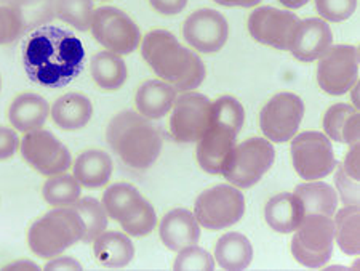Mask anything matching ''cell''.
Here are the masks:
<instances>
[{"mask_svg":"<svg viewBox=\"0 0 360 271\" xmlns=\"http://www.w3.org/2000/svg\"><path fill=\"white\" fill-rule=\"evenodd\" d=\"M85 50L71 31L40 26L22 44V66L27 77L39 85L61 89L82 73Z\"/></svg>","mask_w":360,"mask_h":271,"instance_id":"1","label":"cell"},{"mask_svg":"<svg viewBox=\"0 0 360 271\" xmlns=\"http://www.w3.org/2000/svg\"><path fill=\"white\" fill-rule=\"evenodd\" d=\"M141 55L158 77L178 92L195 90L205 79V65L199 55L183 47L168 31L148 32L141 42Z\"/></svg>","mask_w":360,"mask_h":271,"instance_id":"2","label":"cell"},{"mask_svg":"<svg viewBox=\"0 0 360 271\" xmlns=\"http://www.w3.org/2000/svg\"><path fill=\"white\" fill-rule=\"evenodd\" d=\"M106 140L122 163L133 170L149 169L162 151L158 127L135 111L115 114L106 129Z\"/></svg>","mask_w":360,"mask_h":271,"instance_id":"3","label":"cell"},{"mask_svg":"<svg viewBox=\"0 0 360 271\" xmlns=\"http://www.w3.org/2000/svg\"><path fill=\"white\" fill-rule=\"evenodd\" d=\"M245 122V109L234 96L224 95L213 101V118L197 141V160L207 174H221L223 164Z\"/></svg>","mask_w":360,"mask_h":271,"instance_id":"4","label":"cell"},{"mask_svg":"<svg viewBox=\"0 0 360 271\" xmlns=\"http://www.w3.org/2000/svg\"><path fill=\"white\" fill-rule=\"evenodd\" d=\"M85 225L72 207H55L34 222L27 233V244L36 256L53 258L82 241Z\"/></svg>","mask_w":360,"mask_h":271,"instance_id":"5","label":"cell"},{"mask_svg":"<svg viewBox=\"0 0 360 271\" xmlns=\"http://www.w3.org/2000/svg\"><path fill=\"white\" fill-rule=\"evenodd\" d=\"M108 217L120 223L125 234L143 238L158 227V213L130 183H115L103 194Z\"/></svg>","mask_w":360,"mask_h":271,"instance_id":"6","label":"cell"},{"mask_svg":"<svg viewBox=\"0 0 360 271\" xmlns=\"http://www.w3.org/2000/svg\"><path fill=\"white\" fill-rule=\"evenodd\" d=\"M274 159L276 149L268 138H248L232 148L221 175L236 188H252L271 169Z\"/></svg>","mask_w":360,"mask_h":271,"instance_id":"7","label":"cell"},{"mask_svg":"<svg viewBox=\"0 0 360 271\" xmlns=\"http://www.w3.org/2000/svg\"><path fill=\"white\" fill-rule=\"evenodd\" d=\"M292 253L295 260L306 268H322L333 256V218L307 213L293 232Z\"/></svg>","mask_w":360,"mask_h":271,"instance_id":"8","label":"cell"},{"mask_svg":"<svg viewBox=\"0 0 360 271\" xmlns=\"http://www.w3.org/2000/svg\"><path fill=\"white\" fill-rule=\"evenodd\" d=\"M245 213V198L234 184H217L199 194L194 217L207 229H224L236 225Z\"/></svg>","mask_w":360,"mask_h":271,"instance_id":"9","label":"cell"},{"mask_svg":"<svg viewBox=\"0 0 360 271\" xmlns=\"http://www.w3.org/2000/svg\"><path fill=\"white\" fill-rule=\"evenodd\" d=\"M292 163L303 180H322L336 169L332 141L321 132H303L292 138Z\"/></svg>","mask_w":360,"mask_h":271,"instance_id":"10","label":"cell"},{"mask_svg":"<svg viewBox=\"0 0 360 271\" xmlns=\"http://www.w3.org/2000/svg\"><path fill=\"white\" fill-rule=\"evenodd\" d=\"M91 34L104 49L117 55H130L141 42L136 23L115 7H100L93 11Z\"/></svg>","mask_w":360,"mask_h":271,"instance_id":"11","label":"cell"},{"mask_svg":"<svg viewBox=\"0 0 360 271\" xmlns=\"http://www.w3.org/2000/svg\"><path fill=\"white\" fill-rule=\"evenodd\" d=\"M213 118V101L197 92H183L172 108L170 132L179 143H197Z\"/></svg>","mask_w":360,"mask_h":271,"instance_id":"12","label":"cell"},{"mask_svg":"<svg viewBox=\"0 0 360 271\" xmlns=\"http://www.w3.org/2000/svg\"><path fill=\"white\" fill-rule=\"evenodd\" d=\"M359 49L354 45H333L319 58L317 84L325 94L345 95L357 84Z\"/></svg>","mask_w":360,"mask_h":271,"instance_id":"13","label":"cell"},{"mask_svg":"<svg viewBox=\"0 0 360 271\" xmlns=\"http://www.w3.org/2000/svg\"><path fill=\"white\" fill-rule=\"evenodd\" d=\"M21 156L40 175L51 177L65 172L72 165L69 149L49 130L37 129L25 134L20 141Z\"/></svg>","mask_w":360,"mask_h":271,"instance_id":"14","label":"cell"},{"mask_svg":"<svg viewBox=\"0 0 360 271\" xmlns=\"http://www.w3.org/2000/svg\"><path fill=\"white\" fill-rule=\"evenodd\" d=\"M304 116V103L298 95L282 92L261 109L259 127L269 141L285 143L296 135Z\"/></svg>","mask_w":360,"mask_h":271,"instance_id":"15","label":"cell"},{"mask_svg":"<svg viewBox=\"0 0 360 271\" xmlns=\"http://www.w3.org/2000/svg\"><path fill=\"white\" fill-rule=\"evenodd\" d=\"M301 20L292 11L259 7L250 15L248 31L257 42L277 50H290Z\"/></svg>","mask_w":360,"mask_h":271,"instance_id":"16","label":"cell"},{"mask_svg":"<svg viewBox=\"0 0 360 271\" xmlns=\"http://www.w3.org/2000/svg\"><path fill=\"white\" fill-rule=\"evenodd\" d=\"M183 36L194 50L202 53H217L228 40L229 25L219 11L200 8L186 18Z\"/></svg>","mask_w":360,"mask_h":271,"instance_id":"17","label":"cell"},{"mask_svg":"<svg viewBox=\"0 0 360 271\" xmlns=\"http://www.w3.org/2000/svg\"><path fill=\"white\" fill-rule=\"evenodd\" d=\"M333 34L328 23L321 18H307L300 23L298 32L290 47V51L296 60L311 63L332 47Z\"/></svg>","mask_w":360,"mask_h":271,"instance_id":"18","label":"cell"},{"mask_svg":"<svg viewBox=\"0 0 360 271\" xmlns=\"http://www.w3.org/2000/svg\"><path fill=\"white\" fill-rule=\"evenodd\" d=\"M160 239L167 249L181 251L194 246L200 239V225L193 212L186 209H173L165 213L159 227Z\"/></svg>","mask_w":360,"mask_h":271,"instance_id":"19","label":"cell"},{"mask_svg":"<svg viewBox=\"0 0 360 271\" xmlns=\"http://www.w3.org/2000/svg\"><path fill=\"white\" fill-rule=\"evenodd\" d=\"M178 90L160 79L146 80L138 89L135 105L138 113L149 120L165 118L172 111Z\"/></svg>","mask_w":360,"mask_h":271,"instance_id":"20","label":"cell"},{"mask_svg":"<svg viewBox=\"0 0 360 271\" xmlns=\"http://www.w3.org/2000/svg\"><path fill=\"white\" fill-rule=\"evenodd\" d=\"M323 130L330 140L357 145L360 140V114L349 103H336L323 116Z\"/></svg>","mask_w":360,"mask_h":271,"instance_id":"21","label":"cell"},{"mask_svg":"<svg viewBox=\"0 0 360 271\" xmlns=\"http://www.w3.org/2000/svg\"><path fill=\"white\" fill-rule=\"evenodd\" d=\"M49 116V101L37 94H21L11 101L8 108V120L11 127L22 134L42 129Z\"/></svg>","mask_w":360,"mask_h":271,"instance_id":"22","label":"cell"},{"mask_svg":"<svg viewBox=\"0 0 360 271\" xmlns=\"http://www.w3.org/2000/svg\"><path fill=\"white\" fill-rule=\"evenodd\" d=\"M304 207L295 193H281L269 199L264 209V218L277 233L290 234L300 227L304 218Z\"/></svg>","mask_w":360,"mask_h":271,"instance_id":"23","label":"cell"},{"mask_svg":"<svg viewBox=\"0 0 360 271\" xmlns=\"http://www.w3.org/2000/svg\"><path fill=\"white\" fill-rule=\"evenodd\" d=\"M53 122L63 130H80L93 118V103L82 94H65L55 100L50 109Z\"/></svg>","mask_w":360,"mask_h":271,"instance_id":"24","label":"cell"},{"mask_svg":"<svg viewBox=\"0 0 360 271\" xmlns=\"http://www.w3.org/2000/svg\"><path fill=\"white\" fill-rule=\"evenodd\" d=\"M93 253L104 268H124L135 257L129 234L120 232H104L93 241Z\"/></svg>","mask_w":360,"mask_h":271,"instance_id":"25","label":"cell"},{"mask_svg":"<svg viewBox=\"0 0 360 271\" xmlns=\"http://www.w3.org/2000/svg\"><path fill=\"white\" fill-rule=\"evenodd\" d=\"M74 177L86 188H101L111 180L114 164L111 156L101 149H86L72 165Z\"/></svg>","mask_w":360,"mask_h":271,"instance_id":"26","label":"cell"},{"mask_svg":"<svg viewBox=\"0 0 360 271\" xmlns=\"http://www.w3.org/2000/svg\"><path fill=\"white\" fill-rule=\"evenodd\" d=\"M252 258V242L240 233H226L214 246V262L223 270L242 271L250 267Z\"/></svg>","mask_w":360,"mask_h":271,"instance_id":"27","label":"cell"},{"mask_svg":"<svg viewBox=\"0 0 360 271\" xmlns=\"http://www.w3.org/2000/svg\"><path fill=\"white\" fill-rule=\"evenodd\" d=\"M295 194L303 203L304 213H319V215L333 217L338 209V193L333 187L321 180L301 183L295 188Z\"/></svg>","mask_w":360,"mask_h":271,"instance_id":"28","label":"cell"},{"mask_svg":"<svg viewBox=\"0 0 360 271\" xmlns=\"http://www.w3.org/2000/svg\"><path fill=\"white\" fill-rule=\"evenodd\" d=\"M90 71L98 87L108 92L119 90L125 84L127 77H129L125 61L120 58V55L112 53L109 50L100 51V53L93 56Z\"/></svg>","mask_w":360,"mask_h":271,"instance_id":"29","label":"cell"},{"mask_svg":"<svg viewBox=\"0 0 360 271\" xmlns=\"http://www.w3.org/2000/svg\"><path fill=\"white\" fill-rule=\"evenodd\" d=\"M335 241L340 249L347 256L360 253V229H359V206H345L341 210L335 212Z\"/></svg>","mask_w":360,"mask_h":271,"instance_id":"30","label":"cell"},{"mask_svg":"<svg viewBox=\"0 0 360 271\" xmlns=\"http://www.w3.org/2000/svg\"><path fill=\"white\" fill-rule=\"evenodd\" d=\"M69 207H72V209L79 213L85 225V234L82 238L85 244H90V242L95 241L101 233L106 232L109 217L106 209H104V206L98 199L79 198Z\"/></svg>","mask_w":360,"mask_h":271,"instance_id":"31","label":"cell"},{"mask_svg":"<svg viewBox=\"0 0 360 271\" xmlns=\"http://www.w3.org/2000/svg\"><path fill=\"white\" fill-rule=\"evenodd\" d=\"M82 193V184L77 178L69 174H58L49 177L42 188L44 199L53 207H68L75 203Z\"/></svg>","mask_w":360,"mask_h":271,"instance_id":"32","label":"cell"},{"mask_svg":"<svg viewBox=\"0 0 360 271\" xmlns=\"http://www.w3.org/2000/svg\"><path fill=\"white\" fill-rule=\"evenodd\" d=\"M18 11L25 23V32L49 25L55 18V0H5Z\"/></svg>","mask_w":360,"mask_h":271,"instance_id":"33","label":"cell"},{"mask_svg":"<svg viewBox=\"0 0 360 271\" xmlns=\"http://www.w3.org/2000/svg\"><path fill=\"white\" fill-rule=\"evenodd\" d=\"M93 0H55V16L80 32L90 30L93 18Z\"/></svg>","mask_w":360,"mask_h":271,"instance_id":"34","label":"cell"},{"mask_svg":"<svg viewBox=\"0 0 360 271\" xmlns=\"http://www.w3.org/2000/svg\"><path fill=\"white\" fill-rule=\"evenodd\" d=\"M173 270L176 271H189V270H200V271H212L214 270V258L210 252L202 249L197 244L188 246L184 249L178 251V257L173 263Z\"/></svg>","mask_w":360,"mask_h":271,"instance_id":"35","label":"cell"},{"mask_svg":"<svg viewBox=\"0 0 360 271\" xmlns=\"http://www.w3.org/2000/svg\"><path fill=\"white\" fill-rule=\"evenodd\" d=\"M25 34V23L18 11L4 4L0 5V45L15 42Z\"/></svg>","mask_w":360,"mask_h":271,"instance_id":"36","label":"cell"},{"mask_svg":"<svg viewBox=\"0 0 360 271\" xmlns=\"http://www.w3.org/2000/svg\"><path fill=\"white\" fill-rule=\"evenodd\" d=\"M316 8L323 21L341 23L356 13L357 0H316Z\"/></svg>","mask_w":360,"mask_h":271,"instance_id":"37","label":"cell"},{"mask_svg":"<svg viewBox=\"0 0 360 271\" xmlns=\"http://www.w3.org/2000/svg\"><path fill=\"white\" fill-rule=\"evenodd\" d=\"M336 188L345 206H359V182L346 174L342 165L336 167Z\"/></svg>","mask_w":360,"mask_h":271,"instance_id":"38","label":"cell"},{"mask_svg":"<svg viewBox=\"0 0 360 271\" xmlns=\"http://www.w3.org/2000/svg\"><path fill=\"white\" fill-rule=\"evenodd\" d=\"M20 146V138L13 129L0 127V160L10 159Z\"/></svg>","mask_w":360,"mask_h":271,"instance_id":"39","label":"cell"},{"mask_svg":"<svg viewBox=\"0 0 360 271\" xmlns=\"http://www.w3.org/2000/svg\"><path fill=\"white\" fill-rule=\"evenodd\" d=\"M150 7H153L160 15H178L179 11H183L188 0H149Z\"/></svg>","mask_w":360,"mask_h":271,"instance_id":"40","label":"cell"},{"mask_svg":"<svg viewBox=\"0 0 360 271\" xmlns=\"http://www.w3.org/2000/svg\"><path fill=\"white\" fill-rule=\"evenodd\" d=\"M359 154H360V149H359V143L357 145H352L349 153L346 154L345 160H342V169H345V172L347 175H349L351 178H354V180L360 182V169H359Z\"/></svg>","mask_w":360,"mask_h":271,"instance_id":"41","label":"cell"},{"mask_svg":"<svg viewBox=\"0 0 360 271\" xmlns=\"http://www.w3.org/2000/svg\"><path fill=\"white\" fill-rule=\"evenodd\" d=\"M44 270H45V271H58V270L82 271L84 267H82V263L75 260V258L68 257V256L61 257V253H60V256H56L55 258H51V260L45 265Z\"/></svg>","mask_w":360,"mask_h":271,"instance_id":"42","label":"cell"},{"mask_svg":"<svg viewBox=\"0 0 360 271\" xmlns=\"http://www.w3.org/2000/svg\"><path fill=\"white\" fill-rule=\"evenodd\" d=\"M5 271H22V270H27V271H37L40 270L39 265H36L31 260H18V262H11L8 265H5L4 267Z\"/></svg>","mask_w":360,"mask_h":271,"instance_id":"43","label":"cell"},{"mask_svg":"<svg viewBox=\"0 0 360 271\" xmlns=\"http://www.w3.org/2000/svg\"><path fill=\"white\" fill-rule=\"evenodd\" d=\"M214 2L223 5V7H243V8H250L258 5L261 0H214Z\"/></svg>","mask_w":360,"mask_h":271,"instance_id":"44","label":"cell"},{"mask_svg":"<svg viewBox=\"0 0 360 271\" xmlns=\"http://www.w3.org/2000/svg\"><path fill=\"white\" fill-rule=\"evenodd\" d=\"M278 2H281L283 7H287V8H301V7H304L309 0H278Z\"/></svg>","mask_w":360,"mask_h":271,"instance_id":"45","label":"cell"},{"mask_svg":"<svg viewBox=\"0 0 360 271\" xmlns=\"http://www.w3.org/2000/svg\"><path fill=\"white\" fill-rule=\"evenodd\" d=\"M0 90H2V77H0Z\"/></svg>","mask_w":360,"mask_h":271,"instance_id":"46","label":"cell"}]
</instances>
